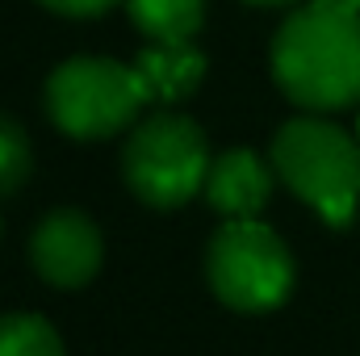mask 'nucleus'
I'll return each mask as SVG.
<instances>
[{
	"instance_id": "obj_8",
	"label": "nucleus",
	"mask_w": 360,
	"mask_h": 356,
	"mask_svg": "<svg viewBox=\"0 0 360 356\" xmlns=\"http://www.w3.org/2000/svg\"><path fill=\"white\" fill-rule=\"evenodd\" d=\"M134 68H139L151 101H180L201 84L205 55L193 42H151L147 51H139Z\"/></svg>"
},
{
	"instance_id": "obj_6",
	"label": "nucleus",
	"mask_w": 360,
	"mask_h": 356,
	"mask_svg": "<svg viewBox=\"0 0 360 356\" xmlns=\"http://www.w3.org/2000/svg\"><path fill=\"white\" fill-rule=\"evenodd\" d=\"M34 268L63 289H76L96 276L101 268V231L92 227L80 210H55L38 222L30 239Z\"/></svg>"
},
{
	"instance_id": "obj_7",
	"label": "nucleus",
	"mask_w": 360,
	"mask_h": 356,
	"mask_svg": "<svg viewBox=\"0 0 360 356\" xmlns=\"http://www.w3.org/2000/svg\"><path fill=\"white\" fill-rule=\"evenodd\" d=\"M205 197L226 218H256L272 197L269 164L260 155L243 151V147L218 155L214 168H210V180H205Z\"/></svg>"
},
{
	"instance_id": "obj_14",
	"label": "nucleus",
	"mask_w": 360,
	"mask_h": 356,
	"mask_svg": "<svg viewBox=\"0 0 360 356\" xmlns=\"http://www.w3.org/2000/svg\"><path fill=\"white\" fill-rule=\"evenodd\" d=\"M248 4H260V8H272V4H293V0H248Z\"/></svg>"
},
{
	"instance_id": "obj_12",
	"label": "nucleus",
	"mask_w": 360,
	"mask_h": 356,
	"mask_svg": "<svg viewBox=\"0 0 360 356\" xmlns=\"http://www.w3.org/2000/svg\"><path fill=\"white\" fill-rule=\"evenodd\" d=\"M51 13H63V17H101L105 8H113L117 0H42Z\"/></svg>"
},
{
	"instance_id": "obj_11",
	"label": "nucleus",
	"mask_w": 360,
	"mask_h": 356,
	"mask_svg": "<svg viewBox=\"0 0 360 356\" xmlns=\"http://www.w3.org/2000/svg\"><path fill=\"white\" fill-rule=\"evenodd\" d=\"M30 164H34V155H30L25 130L13 117H0V193L21 189L30 177Z\"/></svg>"
},
{
	"instance_id": "obj_13",
	"label": "nucleus",
	"mask_w": 360,
	"mask_h": 356,
	"mask_svg": "<svg viewBox=\"0 0 360 356\" xmlns=\"http://www.w3.org/2000/svg\"><path fill=\"white\" fill-rule=\"evenodd\" d=\"M323 4H331L340 13H360V0H323Z\"/></svg>"
},
{
	"instance_id": "obj_1",
	"label": "nucleus",
	"mask_w": 360,
	"mask_h": 356,
	"mask_svg": "<svg viewBox=\"0 0 360 356\" xmlns=\"http://www.w3.org/2000/svg\"><path fill=\"white\" fill-rule=\"evenodd\" d=\"M272 76L302 109H344L360 101V13L314 0L285 17L272 38Z\"/></svg>"
},
{
	"instance_id": "obj_3",
	"label": "nucleus",
	"mask_w": 360,
	"mask_h": 356,
	"mask_svg": "<svg viewBox=\"0 0 360 356\" xmlns=\"http://www.w3.org/2000/svg\"><path fill=\"white\" fill-rule=\"evenodd\" d=\"M122 168L139 201L155 210H172L205 189L214 160L197 122L180 113H155L130 134Z\"/></svg>"
},
{
	"instance_id": "obj_5",
	"label": "nucleus",
	"mask_w": 360,
	"mask_h": 356,
	"mask_svg": "<svg viewBox=\"0 0 360 356\" xmlns=\"http://www.w3.org/2000/svg\"><path fill=\"white\" fill-rule=\"evenodd\" d=\"M210 285L231 310L260 314L289 298L293 260L289 248L256 218H231L210 243Z\"/></svg>"
},
{
	"instance_id": "obj_2",
	"label": "nucleus",
	"mask_w": 360,
	"mask_h": 356,
	"mask_svg": "<svg viewBox=\"0 0 360 356\" xmlns=\"http://www.w3.org/2000/svg\"><path fill=\"white\" fill-rule=\"evenodd\" d=\"M272 168L331 227H348L360 201V143L323 117H293L272 139Z\"/></svg>"
},
{
	"instance_id": "obj_9",
	"label": "nucleus",
	"mask_w": 360,
	"mask_h": 356,
	"mask_svg": "<svg viewBox=\"0 0 360 356\" xmlns=\"http://www.w3.org/2000/svg\"><path fill=\"white\" fill-rule=\"evenodd\" d=\"M126 8L151 42H193L205 17V0H126Z\"/></svg>"
},
{
	"instance_id": "obj_4",
	"label": "nucleus",
	"mask_w": 360,
	"mask_h": 356,
	"mask_svg": "<svg viewBox=\"0 0 360 356\" xmlns=\"http://www.w3.org/2000/svg\"><path fill=\"white\" fill-rule=\"evenodd\" d=\"M147 84L139 68L113 59H68L46 80V109L72 139H109L139 117Z\"/></svg>"
},
{
	"instance_id": "obj_10",
	"label": "nucleus",
	"mask_w": 360,
	"mask_h": 356,
	"mask_svg": "<svg viewBox=\"0 0 360 356\" xmlns=\"http://www.w3.org/2000/svg\"><path fill=\"white\" fill-rule=\"evenodd\" d=\"M0 356H63V344L38 314H0Z\"/></svg>"
}]
</instances>
